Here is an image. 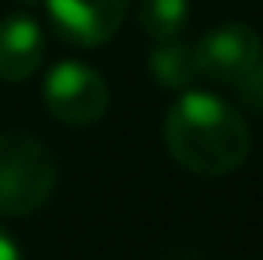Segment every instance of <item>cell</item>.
<instances>
[{"label":"cell","instance_id":"1","mask_svg":"<svg viewBox=\"0 0 263 260\" xmlns=\"http://www.w3.org/2000/svg\"><path fill=\"white\" fill-rule=\"evenodd\" d=\"M163 143L183 170L197 177H227L247 163L253 147L243 114L223 97L190 90L170 104L163 120Z\"/></svg>","mask_w":263,"mask_h":260},{"label":"cell","instance_id":"2","mask_svg":"<svg viewBox=\"0 0 263 260\" xmlns=\"http://www.w3.org/2000/svg\"><path fill=\"white\" fill-rule=\"evenodd\" d=\"M57 187V157L33 134H0V214L30 217Z\"/></svg>","mask_w":263,"mask_h":260},{"label":"cell","instance_id":"3","mask_svg":"<svg viewBox=\"0 0 263 260\" xmlns=\"http://www.w3.org/2000/svg\"><path fill=\"white\" fill-rule=\"evenodd\" d=\"M200 77L237 87L247 107L263 110V40L250 24H220L193 44Z\"/></svg>","mask_w":263,"mask_h":260},{"label":"cell","instance_id":"4","mask_svg":"<svg viewBox=\"0 0 263 260\" xmlns=\"http://www.w3.org/2000/svg\"><path fill=\"white\" fill-rule=\"evenodd\" d=\"M44 107L67 127H93L110 107V87L100 70L80 60H60L47 70L40 87Z\"/></svg>","mask_w":263,"mask_h":260},{"label":"cell","instance_id":"5","mask_svg":"<svg viewBox=\"0 0 263 260\" xmlns=\"http://www.w3.org/2000/svg\"><path fill=\"white\" fill-rule=\"evenodd\" d=\"M53 33L73 47H100L120 30L130 0H44Z\"/></svg>","mask_w":263,"mask_h":260},{"label":"cell","instance_id":"6","mask_svg":"<svg viewBox=\"0 0 263 260\" xmlns=\"http://www.w3.org/2000/svg\"><path fill=\"white\" fill-rule=\"evenodd\" d=\"M47 53L44 27L30 13H10L0 20V80L20 84L40 70Z\"/></svg>","mask_w":263,"mask_h":260},{"label":"cell","instance_id":"7","mask_svg":"<svg viewBox=\"0 0 263 260\" xmlns=\"http://www.w3.org/2000/svg\"><path fill=\"white\" fill-rule=\"evenodd\" d=\"M147 70H150V77L160 87H167V90H186V87L200 77L197 50H193V44H183L180 37L157 40V47L147 57Z\"/></svg>","mask_w":263,"mask_h":260},{"label":"cell","instance_id":"8","mask_svg":"<svg viewBox=\"0 0 263 260\" xmlns=\"http://www.w3.org/2000/svg\"><path fill=\"white\" fill-rule=\"evenodd\" d=\"M137 17L147 37L154 40H170L180 37L190 20V0H140L137 4Z\"/></svg>","mask_w":263,"mask_h":260},{"label":"cell","instance_id":"9","mask_svg":"<svg viewBox=\"0 0 263 260\" xmlns=\"http://www.w3.org/2000/svg\"><path fill=\"white\" fill-rule=\"evenodd\" d=\"M0 260H24V247L10 230L0 224Z\"/></svg>","mask_w":263,"mask_h":260},{"label":"cell","instance_id":"10","mask_svg":"<svg viewBox=\"0 0 263 260\" xmlns=\"http://www.w3.org/2000/svg\"><path fill=\"white\" fill-rule=\"evenodd\" d=\"M24 4H44V0H24Z\"/></svg>","mask_w":263,"mask_h":260}]
</instances>
